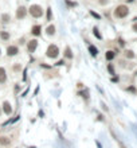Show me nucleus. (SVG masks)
<instances>
[{"instance_id": "obj_9", "label": "nucleus", "mask_w": 137, "mask_h": 148, "mask_svg": "<svg viewBox=\"0 0 137 148\" xmlns=\"http://www.w3.org/2000/svg\"><path fill=\"white\" fill-rule=\"evenodd\" d=\"M5 80H7V74H5V69L0 67V84H4Z\"/></svg>"}, {"instance_id": "obj_19", "label": "nucleus", "mask_w": 137, "mask_h": 148, "mask_svg": "<svg viewBox=\"0 0 137 148\" xmlns=\"http://www.w3.org/2000/svg\"><path fill=\"white\" fill-rule=\"evenodd\" d=\"M47 20H51V8H47Z\"/></svg>"}, {"instance_id": "obj_22", "label": "nucleus", "mask_w": 137, "mask_h": 148, "mask_svg": "<svg viewBox=\"0 0 137 148\" xmlns=\"http://www.w3.org/2000/svg\"><path fill=\"white\" fill-rule=\"evenodd\" d=\"M108 70H109L110 74H114V70H113V66H112V65H109V66H108Z\"/></svg>"}, {"instance_id": "obj_13", "label": "nucleus", "mask_w": 137, "mask_h": 148, "mask_svg": "<svg viewBox=\"0 0 137 148\" xmlns=\"http://www.w3.org/2000/svg\"><path fill=\"white\" fill-rule=\"evenodd\" d=\"M0 38H2L3 40H8V39H10V32L2 31V32H0Z\"/></svg>"}, {"instance_id": "obj_15", "label": "nucleus", "mask_w": 137, "mask_h": 148, "mask_svg": "<svg viewBox=\"0 0 137 148\" xmlns=\"http://www.w3.org/2000/svg\"><path fill=\"white\" fill-rule=\"evenodd\" d=\"M0 144L8 145V144H11V140H10L8 137H0Z\"/></svg>"}, {"instance_id": "obj_17", "label": "nucleus", "mask_w": 137, "mask_h": 148, "mask_svg": "<svg viewBox=\"0 0 137 148\" xmlns=\"http://www.w3.org/2000/svg\"><path fill=\"white\" fill-rule=\"evenodd\" d=\"M125 57L129 58V59H132V58H134V53L132 50H126V51H125Z\"/></svg>"}, {"instance_id": "obj_4", "label": "nucleus", "mask_w": 137, "mask_h": 148, "mask_svg": "<svg viewBox=\"0 0 137 148\" xmlns=\"http://www.w3.org/2000/svg\"><path fill=\"white\" fill-rule=\"evenodd\" d=\"M26 14H27L26 7L20 5V7L17 8V11H16V18H17V19H24V18H26Z\"/></svg>"}, {"instance_id": "obj_1", "label": "nucleus", "mask_w": 137, "mask_h": 148, "mask_svg": "<svg viewBox=\"0 0 137 148\" xmlns=\"http://www.w3.org/2000/svg\"><path fill=\"white\" fill-rule=\"evenodd\" d=\"M129 14V8H128V5H118V7L114 10V16L118 18V19H122V18H126Z\"/></svg>"}, {"instance_id": "obj_11", "label": "nucleus", "mask_w": 137, "mask_h": 148, "mask_svg": "<svg viewBox=\"0 0 137 148\" xmlns=\"http://www.w3.org/2000/svg\"><path fill=\"white\" fill-rule=\"evenodd\" d=\"M116 57V53L114 51H112V50H109V51H106V54H105V58H106V61H112L113 58Z\"/></svg>"}, {"instance_id": "obj_10", "label": "nucleus", "mask_w": 137, "mask_h": 148, "mask_svg": "<svg viewBox=\"0 0 137 148\" xmlns=\"http://www.w3.org/2000/svg\"><path fill=\"white\" fill-rule=\"evenodd\" d=\"M89 53H90V54L93 55V57H97L98 55V49H97V47L96 46H93V45H90V46H89Z\"/></svg>"}, {"instance_id": "obj_26", "label": "nucleus", "mask_w": 137, "mask_h": 148, "mask_svg": "<svg viewBox=\"0 0 137 148\" xmlns=\"http://www.w3.org/2000/svg\"><path fill=\"white\" fill-rule=\"evenodd\" d=\"M133 2V0H128V3H132Z\"/></svg>"}, {"instance_id": "obj_23", "label": "nucleus", "mask_w": 137, "mask_h": 148, "mask_svg": "<svg viewBox=\"0 0 137 148\" xmlns=\"http://www.w3.org/2000/svg\"><path fill=\"white\" fill-rule=\"evenodd\" d=\"M128 90H129V92H133V93H136V89H134V88H132V86H130V88H128Z\"/></svg>"}, {"instance_id": "obj_24", "label": "nucleus", "mask_w": 137, "mask_h": 148, "mask_svg": "<svg viewBox=\"0 0 137 148\" xmlns=\"http://www.w3.org/2000/svg\"><path fill=\"white\" fill-rule=\"evenodd\" d=\"M132 28H133V31H134V32H137V23H134Z\"/></svg>"}, {"instance_id": "obj_28", "label": "nucleus", "mask_w": 137, "mask_h": 148, "mask_svg": "<svg viewBox=\"0 0 137 148\" xmlns=\"http://www.w3.org/2000/svg\"><path fill=\"white\" fill-rule=\"evenodd\" d=\"M0 113H2V110H0Z\"/></svg>"}, {"instance_id": "obj_8", "label": "nucleus", "mask_w": 137, "mask_h": 148, "mask_svg": "<svg viewBox=\"0 0 137 148\" xmlns=\"http://www.w3.org/2000/svg\"><path fill=\"white\" fill-rule=\"evenodd\" d=\"M31 34H32V35H35V37H39V35L42 34V26L35 24V26L31 28Z\"/></svg>"}, {"instance_id": "obj_5", "label": "nucleus", "mask_w": 137, "mask_h": 148, "mask_svg": "<svg viewBox=\"0 0 137 148\" xmlns=\"http://www.w3.org/2000/svg\"><path fill=\"white\" fill-rule=\"evenodd\" d=\"M36 47H38V40L36 39H31L28 42V45H27V49H28L30 53H34L35 50H36Z\"/></svg>"}, {"instance_id": "obj_12", "label": "nucleus", "mask_w": 137, "mask_h": 148, "mask_svg": "<svg viewBox=\"0 0 137 148\" xmlns=\"http://www.w3.org/2000/svg\"><path fill=\"white\" fill-rule=\"evenodd\" d=\"M46 34L50 35V37H51V35H54L55 34V27L54 26H49V27H47V30H46Z\"/></svg>"}, {"instance_id": "obj_2", "label": "nucleus", "mask_w": 137, "mask_h": 148, "mask_svg": "<svg viewBox=\"0 0 137 148\" xmlns=\"http://www.w3.org/2000/svg\"><path fill=\"white\" fill-rule=\"evenodd\" d=\"M28 12L31 14L32 18H42V15H43V8L38 4H32L31 7L28 8Z\"/></svg>"}, {"instance_id": "obj_6", "label": "nucleus", "mask_w": 137, "mask_h": 148, "mask_svg": "<svg viewBox=\"0 0 137 148\" xmlns=\"http://www.w3.org/2000/svg\"><path fill=\"white\" fill-rule=\"evenodd\" d=\"M17 53H19L17 46H8V47H7V55H8V57H14V55L17 54Z\"/></svg>"}, {"instance_id": "obj_14", "label": "nucleus", "mask_w": 137, "mask_h": 148, "mask_svg": "<svg viewBox=\"0 0 137 148\" xmlns=\"http://www.w3.org/2000/svg\"><path fill=\"white\" fill-rule=\"evenodd\" d=\"M65 57L69 58V59L73 58V53H71V49H70V47H66V50H65Z\"/></svg>"}, {"instance_id": "obj_18", "label": "nucleus", "mask_w": 137, "mask_h": 148, "mask_svg": "<svg viewBox=\"0 0 137 148\" xmlns=\"http://www.w3.org/2000/svg\"><path fill=\"white\" fill-rule=\"evenodd\" d=\"M2 20H3V23H8L10 22V15L8 14H3L2 15Z\"/></svg>"}, {"instance_id": "obj_7", "label": "nucleus", "mask_w": 137, "mask_h": 148, "mask_svg": "<svg viewBox=\"0 0 137 148\" xmlns=\"http://www.w3.org/2000/svg\"><path fill=\"white\" fill-rule=\"evenodd\" d=\"M3 110H4V113L7 115V116H10L11 113H12V108H11V104L8 101H5L3 104Z\"/></svg>"}, {"instance_id": "obj_25", "label": "nucleus", "mask_w": 137, "mask_h": 148, "mask_svg": "<svg viewBox=\"0 0 137 148\" xmlns=\"http://www.w3.org/2000/svg\"><path fill=\"white\" fill-rule=\"evenodd\" d=\"M99 3L101 4H105V3H108V0H99Z\"/></svg>"}, {"instance_id": "obj_3", "label": "nucleus", "mask_w": 137, "mask_h": 148, "mask_svg": "<svg viewBox=\"0 0 137 148\" xmlns=\"http://www.w3.org/2000/svg\"><path fill=\"white\" fill-rule=\"evenodd\" d=\"M46 55L51 58V59H55L58 55H59V49L57 45H50L47 47V51H46Z\"/></svg>"}, {"instance_id": "obj_27", "label": "nucleus", "mask_w": 137, "mask_h": 148, "mask_svg": "<svg viewBox=\"0 0 137 148\" xmlns=\"http://www.w3.org/2000/svg\"><path fill=\"white\" fill-rule=\"evenodd\" d=\"M0 54H2V50H0Z\"/></svg>"}, {"instance_id": "obj_21", "label": "nucleus", "mask_w": 137, "mask_h": 148, "mask_svg": "<svg viewBox=\"0 0 137 148\" xmlns=\"http://www.w3.org/2000/svg\"><path fill=\"white\" fill-rule=\"evenodd\" d=\"M66 4L70 5V7H75L77 5V3H73V2H70V0H66Z\"/></svg>"}, {"instance_id": "obj_16", "label": "nucleus", "mask_w": 137, "mask_h": 148, "mask_svg": "<svg viewBox=\"0 0 137 148\" xmlns=\"http://www.w3.org/2000/svg\"><path fill=\"white\" fill-rule=\"evenodd\" d=\"M93 34H94V37H96L97 39H102V35L99 34V31H98V28H97V27H94V28H93Z\"/></svg>"}, {"instance_id": "obj_20", "label": "nucleus", "mask_w": 137, "mask_h": 148, "mask_svg": "<svg viewBox=\"0 0 137 148\" xmlns=\"http://www.w3.org/2000/svg\"><path fill=\"white\" fill-rule=\"evenodd\" d=\"M90 15H92V16H94L96 19H99V18H101V16H99L97 12H94V11H90Z\"/></svg>"}]
</instances>
